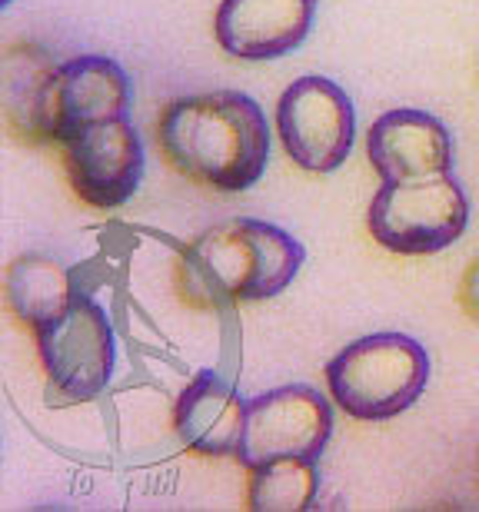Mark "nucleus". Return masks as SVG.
Returning <instances> with one entry per match:
<instances>
[{"instance_id": "obj_1", "label": "nucleus", "mask_w": 479, "mask_h": 512, "mask_svg": "<svg viewBox=\"0 0 479 512\" xmlns=\"http://www.w3.org/2000/svg\"><path fill=\"white\" fill-rule=\"evenodd\" d=\"M157 143L173 170L223 193L253 187L270 160L267 114L240 90L170 100L160 110Z\"/></svg>"}, {"instance_id": "obj_2", "label": "nucleus", "mask_w": 479, "mask_h": 512, "mask_svg": "<svg viewBox=\"0 0 479 512\" xmlns=\"http://www.w3.org/2000/svg\"><path fill=\"white\" fill-rule=\"evenodd\" d=\"M303 243L257 217L223 220L180 256L190 300L203 306L257 303L283 293L303 266Z\"/></svg>"}, {"instance_id": "obj_3", "label": "nucleus", "mask_w": 479, "mask_h": 512, "mask_svg": "<svg viewBox=\"0 0 479 512\" xmlns=\"http://www.w3.org/2000/svg\"><path fill=\"white\" fill-rule=\"evenodd\" d=\"M430 383V353L406 333L353 340L326 363V386L343 413L380 423L406 413Z\"/></svg>"}, {"instance_id": "obj_4", "label": "nucleus", "mask_w": 479, "mask_h": 512, "mask_svg": "<svg viewBox=\"0 0 479 512\" xmlns=\"http://www.w3.org/2000/svg\"><path fill=\"white\" fill-rule=\"evenodd\" d=\"M366 227L383 250L430 256L453 247L470 227V197L453 173L423 180H393L376 190Z\"/></svg>"}, {"instance_id": "obj_5", "label": "nucleus", "mask_w": 479, "mask_h": 512, "mask_svg": "<svg viewBox=\"0 0 479 512\" xmlns=\"http://www.w3.org/2000/svg\"><path fill=\"white\" fill-rule=\"evenodd\" d=\"M40 363L50 386L70 399H94L107 389L117 366V340L107 310L77 290L67 313L37 330Z\"/></svg>"}, {"instance_id": "obj_6", "label": "nucleus", "mask_w": 479, "mask_h": 512, "mask_svg": "<svg viewBox=\"0 0 479 512\" xmlns=\"http://www.w3.org/2000/svg\"><path fill=\"white\" fill-rule=\"evenodd\" d=\"M277 130L287 157L310 173L340 170L356 140L353 100L330 77H297L280 94Z\"/></svg>"}, {"instance_id": "obj_7", "label": "nucleus", "mask_w": 479, "mask_h": 512, "mask_svg": "<svg viewBox=\"0 0 479 512\" xmlns=\"http://www.w3.org/2000/svg\"><path fill=\"white\" fill-rule=\"evenodd\" d=\"M134 87L114 57L80 54L54 64L40 100V143H64L84 127L130 114Z\"/></svg>"}, {"instance_id": "obj_8", "label": "nucleus", "mask_w": 479, "mask_h": 512, "mask_svg": "<svg viewBox=\"0 0 479 512\" xmlns=\"http://www.w3.org/2000/svg\"><path fill=\"white\" fill-rule=\"evenodd\" d=\"M330 436V399L313 386H280L247 403V433L237 459L247 469L280 456L320 459Z\"/></svg>"}, {"instance_id": "obj_9", "label": "nucleus", "mask_w": 479, "mask_h": 512, "mask_svg": "<svg viewBox=\"0 0 479 512\" xmlns=\"http://www.w3.org/2000/svg\"><path fill=\"white\" fill-rule=\"evenodd\" d=\"M70 187L90 207H120L137 193L147 170V153L127 117L84 127L60 143Z\"/></svg>"}, {"instance_id": "obj_10", "label": "nucleus", "mask_w": 479, "mask_h": 512, "mask_svg": "<svg viewBox=\"0 0 479 512\" xmlns=\"http://www.w3.org/2000/svg\"><path fill=\"white\" fill-rule=\"evenodd\" d=\"M366 157L383 183L453 173V133L426 110H386L366 133Z\"/></svg>"}, {"instance_id": "obj_11", "label": "nucleus", "mask_w": 479, "mask_h": 512, "mask_svg": "<svg viewBox=\"0 0 479 512\" xmlns=\"http://www.w3.org/2000/svg\"><path fill=\"white\" fill-rule=\"evenodd\" d=\"M313 10V0H220L213 34L237 60H277L307 40Z\"/></svg>"}, {"instance_id": "obj_12", "label": "nucleus", "mask_w": 479, "mask_h": 512, "mask_svg": "<svg viewBox=\"0 0 479 512\" xmlns=\"http://www.w3.org/2000/svg\"><path fill=\"white\" fill-rule=\"evenodd\" d=\"M247 403L220 373L200 370L173 409L180 443L200 456H237L247 433Z\"/></svg>"}, {"instance_id": "obj_13", "label": "nucleus", "mask_w": 479, "mask_h": 512, "mask_svg": "<svg viewBox=\"0 0 479 512\" xmlns=\"http://www.w3.org/2000/svg\"><path fill=\"white\" fill-rule=\"evenodd\" d=\"M74 293V280L54 256L24 253L7 270V303L17 320L27 323L34 333L64 316Z\"/></svg>"}, {"instance_id": "obj_14", "label": "nucleus", "mask_w": 479, "mask_h": 512, "mask_svg": "<svg viewBox=\"0 0 479 512\" xmlns=\"http://www.w3.org/2000/svg\"><path fill=\"white\" fill-rule=\"evenodd\" d=\"M57 60L37 44H17L4 50V110L14 133L40 143V100Z\"/></svg>"}, {"instance_id": "obj_15", "label": "nucleus", "mask_w": 479, "mask_h": 512, "mask_svg": "<svg viewBox=\"0 0 479 512\" xmlns=\"http://www.w3.org/2000/svg\"><path fill=\"white\" fill-rule=\"evenodd\" d=\"M320 469L317 459L280 456L250 469L247 503L253 512H307L317 506Z\"/></svg>"}, {"instance_id": "obj_16", "label": "nucleus", "mask_w": 479, "mask_h": 512, "mask_svg": "<svg viewBox=\"0 0 479 512\" xmlns=\"http://www.w3.org/2000/svg\"><path fill=\"white\" fill-rule=\"evenodd\" d=\"M460 306L466 313L479 320V260L470 263V270L463 273V283H460Z\"/></svg>"}, {"instance_id": "obj_17", "label": "nucleus", "mask_w": 479, "mask_h": 512, "mask_svg": "<svg viewBox=\"0 0 479 512\" xmlns=\"http://www.w3.org/2000/svg\"><path fill=\"white\" fill-rule=\"evenodd\" d=\"M4 4H10V0H4Z\"/></svg>"}, {"instance_id": "obj_18", "label": "nucleus", "mask_w": 479, "mask_h": 512, "mask_svg": "<svg viewBox=\"0 0 479 512\" xmlns=\"http://www.w3.org/2000/svg\"><path fill=\"white\" fill-rule=\"evenodd\" d=\"M313 4H317V0H313Z\"/></svg>"}]
</instances>
